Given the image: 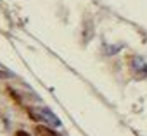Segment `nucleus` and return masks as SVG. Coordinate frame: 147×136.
I'll list each match as a JSON object with an SVG mask.
<instances>
[{"label": "nucleus", "mask_w": 147, "mask_h": 136, "mask_svg": "<svg viewBox=\"0 0 147 136\" xmlns=\"http://www.w3.org/2000/svg\"><path fill=\"white\" fill-rule=\"evenodd\" d=\"M28 114L31 119H35L36 122H45V124H50V126H61V121L59 117L47 107H30L28 109Z\"/></svg>", "instance_id": "nucleus-1"}, {"label": "nucleus", "mask_w": 147, "mask_h": 136, "mask_svg": "<svg viewBox=\"0 0 147 136\" xmlns=\"http://www.w3.org/2000/svg\"><path fill=\"white\" fill-rule=\"evenodd\" d=\"M130 65H131L133 73H137V74L142 76V78H147V64H145L144 59H140V57L135 55V57L130 59Z\"/></svg>", "instance_id": "nucleus-2"}, {"label": "nucleus", "mask_w": 147, "mask_h": 136, "mask_svg": "<svg viewBox=\"0 0 147 136\" xmlns=\"http://www.w3.org/2000/svg\"><path fill=\"white\" fill-rule=\"evenodd\" d=\"M35 134H36V136H59L52 127L43 126V124H38V126L35 127Z\"/></svg>", "instance_id": "nucleus-3"}, {"label": "nucleus", "mask_w": 147, "mask_h": 136, "mask_svg": "<svg viewBox=\"0 0 147 136\" xmlns=\"http://www.w3.org/2000/svg\"><path fill=\"white\" fill-rule=\"evenodd\" d=\"M16 136H30V134H28L26 131H18V133H16Z\"/></svg>", "instance_id": "nucleus-4"}, {"label": "nucleus", "mask_w": 147, "mask_h": 136, "mask_svg": "<svg viewBox=\"0 0 147 136\" xmlns=\"http://www.w3.org/2000/svg\"><path fill=\"white\" fill-rule=\"evenodd\" d=\"M0 78H9V73H5V71H0Z\"/></svg>", "instance_id": "nucleus-5"}]
</instances>
